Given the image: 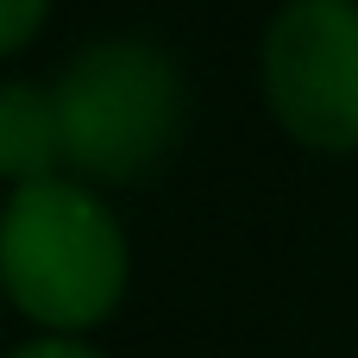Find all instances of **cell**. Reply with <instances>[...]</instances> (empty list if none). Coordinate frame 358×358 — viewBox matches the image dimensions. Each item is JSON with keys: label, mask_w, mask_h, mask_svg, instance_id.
<instances>
[{"label": "cell", "mask_w": 358, "mask_h": 358, "mask_svg": "<svg viewBox=\"0 0 358 358\" xmlns=\"http://www.w3.org/2000/svg\"><path fill=\"white\" fill-rule=\"evenodd\" d=\"M126 227L82 176H38L0 201V296L50 327L82 334L126 296Z\"/></svg>", "instance_id": "obj_1"}, {"label": "cell", "mask_w": 358, "mask_h": 358, "mask_svg": "<svg viewBox=\"0 0 358 358\" xmlns=\"http://www.w3.org/2000/svg\"><path fill=\"white\" fill-rule=\"evenodd\" d=\"M63 164L88 182H126L151 170L182 126V69L151 38H94L57 82Z\"/></svg>", "instance_id": "obj_2"}, {"label": "cell", "mask_w": 358, "mask_h": 358, "mask_svg": "<svg viewBox=\"0 0 358 358\" xmlns=\"http://www.w3.org/2000/svg\"><path fill=\"white\" fill-rule=\"evenodd\" d=\"M277 126L308 151H358V0H283L258 50Z\"/></svg>", "instance_id": "obj_3"}, {"label": "cell", "mask_w": 358, "mask_h": 358, "mask_svg": "<svg viewBox=\"0 0 358 358\" xmlns=\"http://www.w3.org/2000/svg\"><path fill=\"white\" fill-rule=\"evenodd\" d=\"M63 126H57V94L50 82H0V176L38 182L63 176Z\"/></svg>", "instance_id": "obj_4"}, {"label": "cell", "mask_w": 358, "mask_h": 358, "mask_svg": "<svg viewBox=\"0 0 358 358\" xmlns=\"http://www.w3.org/2000/svg\"><path fill=\"white\" fill-rule=\"evenodd\" d=\"M50 0H0V57H13L38 25H44Z\"/></svg>", "instance_id": "obj_5"}, {"label": "cell", "mask_w": 358, "mask_h": 358, "mask_svg": "<svg viewBox=\"0 0 358 358\" xmlns=\"http://www.w3.org/2000/svg\"><path fill=\"white\" fill-rule=\"evenodd\" d=\"M6 358H101L88 340H69V334H44V340H25V346H13Z\"/></svg>", "instance_id": "obj_6"}]
</instances>
